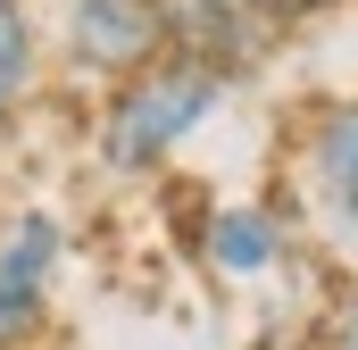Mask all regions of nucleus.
I'll list each match as a JSON object with an SVG mask.
<instances>
[{"instance_id": "1", "label": "nucleus", "mask_w": 358, "mask_h": 350, "mask_svg": "<svg viewBox=\"0 0 358 350\" xmlns=\"http://www.w3.org/2000/svg\"><path fill=\"white\" fill-rule=\"evenodd\" d=\"M234 100V76L200 67V59H159L125 84H108L100 117H92V167L108 183H150V175L176 167V150Z\"/></svg>"}, {"instance_id": "2", "label": "nucleus", "mask_w": 358, "mask_h": 350, "mask_svg": "<svg viewBox=\"0 0 358 350\" xmlns=\"http://www.w3.org/2000/svg\"><path fill=\"white\" fill-rule=\"evenodd\" d=\"M292 192H300L308 234L358 275V92L317 100V108L300 117V142H292Z\"/></svg>"}, {"instance_id": "3", "label": "nucleus", "mask_w": 358, "mask_h": 350, "mask_svg": "<svg viewBox=\"0 0 358 350\" xmlns=\"http://www.w3.org/2000/svg\"><path fill=\"white\" fill-rule=\"evenodd\" d=\"M59 284H67V217L50 200L8 209L0 217V350H50Z\"/></svg>"}, {"instance_id": "4", "label": "nucleus", "mask_w": 358, "mask_h": 350, "mask_svg": "<svg viewBox=\"0 0 358 350\" xmlns=\"http://www.w3.org/2000/svg\"><path fill=\"white\" fill-rule=\"evenodd\" d=\"M59 59L92 84H125L167 59V0H59Z\"/></svg>"}, {"instance_id": "5", "label": "nucleus", "mask_w": 358, "mask_h": 350, "mask_svg": "<svg viewBox=\"0 0 358 350\" xmlns=\"http://www.w3.org/2000/svg\"><path fill=\"white\" fill-rule=\"evenodd\" d=\"M300 251V225L275 200H217L200 217V267L217 284H275Z\"/></svg>"}, {"instance_id": "6", "label": "nucleus", "mask_w": 358, "mask_h": 350, "mask_svg": "<svg viewBox=\"0 0 358 350\" xmlns=\"http://www.w3.org/2000/svg\"><path fill=\"white\" fill-rule=\"evenodd\" d=\"M42 76V34H34V8L25 0H0V117H17L34 100Z\"/></svg>"}, {"instance_id": "7", "label": "nucleus", "mask_w": 358, "mask_h": 350, "mask_svg": "<svg viewBox=\"0 0 358 350\" xmlns=\"http://www.w3.org/2000/svg\"><path fill=\"white\" fill-rule=\"evenodd\" d=\"M225 8H242V17H259L267 34H283V25H308V17H325L334 0H225Z\"/></svg>"}, {"instance_id": "8", "label": "nucleus", "mask_w": 358, "mask_h": 350, "mask_svg": "<svg viewBox=\"0 0 358 350\" xmlns=\"http://www.w3.org/2000/svg\"><path fill=\"white\" fill-rule=\"evenodd\" d=\"M334 350H358V275H350V292L334 300Z\"/></svg>"}, {"instance_id": "9", "label": "nucleus", "mask_w": 358, "mask_h": 350, "mask_svg": "<svg viewBox=\"0 0 358 350\" xmlns=\"http://www.w3.org/2000/svg\"><path fill=\"white\" fill-rule=\"evenodd\" d=\"M50 350H76V342H50Z\"/></svg>"}]
</instances>
